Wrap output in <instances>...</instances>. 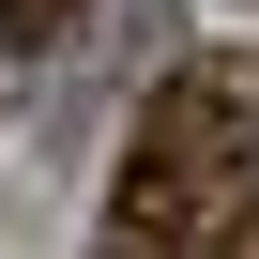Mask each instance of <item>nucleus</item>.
<instances>
[{"label":"nucleus","instance_id":"obj_1","mask_svg":"<svg viewBox=\"0 0 259 259\" xmlns=\"http://www.w3.org/2000/svg\"><path fill=\"white\" fill-rule=\"evenodd\" d=\"M229 213H259V198H244V92L198 61V76H168V92H153L138 153H122L107 259H183V244H213Z\"/></svg>","mask_w":259,"mask_h":259},{"label":"nucleus","instance_id":"obj_2","mask_svg":"<svg viewBox=\"0 0 259 259\" xmlns=\"http://www.w3.org/2000/svg\"><path fill=\"white\" fill-rule=\"evenodd\" d=\"M76 16H92V0H0V31H16V46H31V61H46V46H61V31H76Z\"/></svg>","mask_w":259,"mask_h":259},{"label":"nucleus","instance_id":"obj_3","mask_svg":"<svg viewBox=\"0 0 259 259\" xmlns=\"http://www.w3.org/2000/svg\"><path fill=\"white\" fill-rule=\"evenodd\" d=\"M183 259H259V213H229L213 244H183Z\"/></svg>","mask_w":259,"mask_h":259}]
</instances>
